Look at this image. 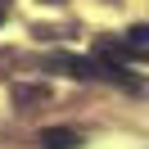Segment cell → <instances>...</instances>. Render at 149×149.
<instances>
[{"label":"cell","mask_w":149,"mask_h":149,"mask_svg":"<svg viewBox=\"0 0 149 149\" xmlns=\"http://www.w3.org/2000/svg\"><path fill=\"white\" fill-rule=\"evenodd\" d=\"M122 50H127V59H140V63H149V23H136V27L122 36Z\"/></svg>","instance_id":"obj_1"},{"label":"cell","mask_w":149,"mask_h":149,"mask_svg":"<svg viewBox=\"0 0 149 149\" xmlns=\"http://www.w3.org/2000/svg\"><path fill=\"white\" fill-rule=\"evenodd\" d=\"M0 18H5V9H0Z\"/></svg>","instance_id":"obj_4"},{"label":"cell","mask_w":149,"mask_h":149,"mask_svg":"<svg viewBox=\"0 0 149 149\" xmlns=\"http://www.w3.org/2000/svg\"><path fill=\"white\" fill-rule=\"evenodd\" d=\"M50 63H54V68H63L68 77H77V81H91V77H100V72H95V59H77V54H54Z\"/></svg>","instance_id":"obj_2"},{"label":"cell","mask_w":149,"mask_h":149,"mask_svg":"<svg viewBox=\"0 0 149 149\" xmlns=\"http://www.w3.org/2000/svg\"><path fill=\"white\" fill-rule=\"evenodd\" d=\"M36 145H41V149H77V145H81V136L68 131V127H50V131H41Z\"/></svg>","instance_id":"obj_3"}]
</instances>
